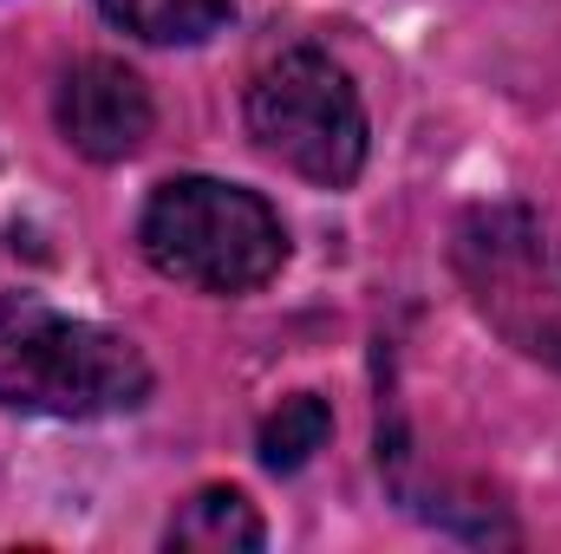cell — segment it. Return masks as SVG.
<instances>
[{
  "label": "cell",
  "mask_w": 561,
  "mask_h": 554,
  "mask_svg": "<svg viewBox=\"0 0 561 554\" xmlns=\"http://www.w3.org/2000/svg\"><path fill=\"white\" fill-rule=\"evenodd\" d=\"M150 399V359L125 333L72 320L46 300H0V412L112 417Z\"/></svg>",
  "instance_id": "1"
},
{
  "label": "cell",
  "mask_w": 561,
  "mask_h": 554,
  "mask_svg": "<svg viewBox=\"0 0 561 554\" xmlns=\"http://www.w3.org/2000/svg\"><path fill=\"white\" fill-rule=\"evenodd\" d=\"M144 262L196 293H255L287 262V229L268 196L222 176H170L150 189L138 222Z\"/></svg>",
  "instance_id": "2"
},
{
  "label": "cell",
  "mask_w": 561,
  "mask_h": 554,
  "mask_svg": "<svg viewBox=\"0 0 561 554\" xmlns=\"http://www.w3.org/2000/svg\"><path fill=\"white\" fill-rule=\"evenodd\" d=\"M249 138L280 170L346 189L366 170V105L320 46H287L249 79Z\"/></svg>",
  "instance_id": "3"
},
{
  "label": "cell",
  "mask_w": 561,
  "mask_h": 554,
  "mask_svg": "<svg viewBox=\"0 0 561 554\" xmlns=\"http://www.w3.org/2000/svg\"><path fill=\"white\" fill-rule=\"evenodd\" d=\"M53 118H59V138L72 143L79 157L125 163L150 138V92H144L138 72L118 66V59H79L59 79Z\"/></svg>",
  "instance_id": "4"
},
{
  "label": "cell",
  "mask_w": 561,
  "mask_h": 554,
  "mask_svg": "<svg viewBox=\"0 0 561 554\" xmlns=\"http://www.w3.org/2000/svg\"><path fill=\"white\" fill-rule=\"evenodd\" d=\"M163 542L170 549H196V554H249L268 542V529H262V516H255V503L242 496V489H196L176 516H170V529H163Z\"/></svg>",
  "instance_id": "5"
},
{
  "label": "cell",
  "mask_w": 561,
  "mask_h": 554,
  "mask_svg": "<svg viewBox=\"0 0 561 554\" xmlns=\"http://www.w3.org/2000/svg\"><path fill=\"white\" fill-rule=\"evenodd\" d=\"M99 13L144 46H196L236 13V0H99Z\"/></svg>",
  "instance_id": "6"
},
{
  "label": "cell",
  "mask_w": 561,
  "mask_h": 554,
  "mask_svg": "<svg viewBox=\"0 0 561 554\" xmlns=\"http://www.w3.org/2000/svg\"><path fill=\"white\" fill-rule=\"evenodd\" d=\"M327 437H333V405L320 392H294V399H280L275 412L262 417L255 450H262V463L275 476H294V470L313 463V450H327Z\"/></svg>",
  "instance_id": "7"
},
{
  "label": "cell",
  "mask_w": 561,
  "mask_h": 554,
  "mask_svg": "<svg viewBox=\"0 0 561 554\" xmlns=\"http://www.w3.org/2000/svg\"><path fill=\"white\" fill-rule=\"evenodd\" d=\"M542 255H549V249H542ZM542 255H536V268H542ZM516 307H529V313H536V320H523V333H516V339H523L529 353H549V359H561V280L542 275L529 293H523V300H510L496 320H510Z\"/></svg>",
  "instance_id": "8"
}]
</instances>
